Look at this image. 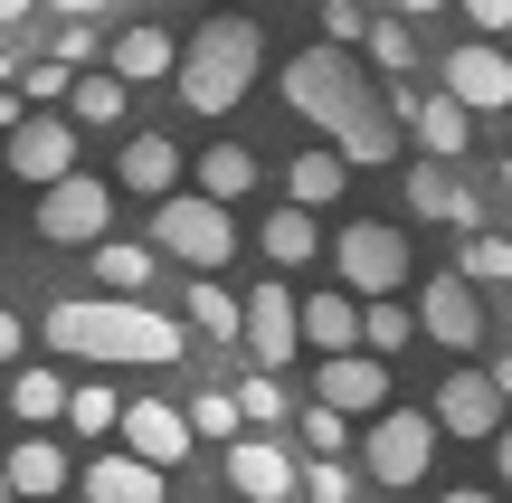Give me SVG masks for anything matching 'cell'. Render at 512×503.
Wrapping results in <instances>:
<instances>
[{"label": "cell", "instance_id": "19", "mask_svg": "<svg viewBox=\"0 0 512 503\" xmlns=\"http://www.w3.org/2000/svg\"><path fill=\"white\" fill-rule=\"evenodd\" d=\"M408 209H418V219H446V228H475V190H465L456 162H437V152L408 171Z\"/></svg>", "mask_w": 512, "mask_h": 503}, {"label": "cell", "instance_id": "16", "mask_svg": "<svg viewBox=\"0 0 512 503\" xmlns=\"http://www.w3.org/2000/svg\"><path fill=\"white\" fill-rule=\"evenodd\" d=\"M361 323H370V295L323 285V295H304V352H361Z\"/></svg>", "mask_w": 512, "mask_h": 503}, {"label": "cell", "instance_id": "6", "mask_svg": "<svg viewBox=\"0 0 512 503\" xmlns=\"http://www.w3.org/2000/svg\"><path fill=\"white\" fill-rule=\"evenodd\" d=\"M114 190H124V181H95V171L48 181V190H38V238H57V247H95V238L114 228Z\"/></svg>", "mask_w": 512, "mask_h": 503}, {"label": "cell", "instance_id": "52", "mask_svg": "<svg viewBox=\"0 0 512 503\" xmlns=\"http://www.w3.org/2000/svg\"><path fill=\"white\" fill-rule=\"evenodd\" d=\"M503 323H512V295H503Z\"/></svg>", "mask_w": 512, "mask_h": 503}, {"label": "cell", "instance_id": "34", "mask_svg": "<svg viewBox=\"0 0 512 503\" xmlns=\"http://www.w3.org/2000/svg\"><path fill=\"white\" fill-rule=\"evenodd\" d=\"M294 428H304V447H313V456H342V447H351V409H332V399H313Z\"/></svg>", "mask_w": 512, "mask_h": 503}, {"label": "cell", "instance_id": "38", "mask_svg": "<svg viewBox=\"0 0 512 503\" xmlns=\"http://www.w3.org/2000/svg\"><path fill=\"white\" fill-rule=\"evenodd\" d=\"M304 494L313 503H351V466H342V456H313V466H304Z\"/></svg>", "mask_w": 512, "mask_h": 503}, {"label": "cell", "instance_id": "48", "mask_svg": "<svg viewBox=\"0 0 512 503\" xmlns=\"http://www.w3.org/2000/svg\"><path fill=\"white\" fill-rule=\"evenodd\" d=\"M38 10V0H0V29H10V19H29Z\"/></svg>", "mask_w": 512, "mask_h": 503}, {"label": "cell", "instance_id": "3", "mask_svg": "<svg viewBox=\"0 0 512 503\" xmlns=\"http://www.w3.org/2000/svg\"><path fill=\"white\" fill-rule=\"evenodd\" d=\"M256 57H266V29L238 10H219V19H200L190 29V48H181V105L190 114H238L247 105V86H256Z\"/></svg>", "mask_w": 512, "mask_h": 503}, {"label": "cell", "instance_id": "47", "mask_svg": "<svg viewBox=\"0 0 512 503\" xmlns=\"http://www.w3.org/2000/svg\"><path fill=\"white\" fill-rule=\"evenodd\" d=\"M389 10H408V19H427V10H446V0H389Z\"/></svg>", "mask_w": 512, "mask_h": 503}, {"label": "cell", "instance_id": "25", "mask_svg": "<svg viewBox=\"0 0 512 503\" xmlns=\"http://www.w3.org/2000/svg\"><path fill=\"white\" fill-rule=\"evenodd\" d=\"M114 76H133V86H152V76H181L171 29H124V38H114Z\"/></svg>", "mask_w": 512, "mask_h": 503}, {"label": "cell", "instance_id": "28", "mask_svg": "<svg viewBox=\"0 0 512 503\" xmlns=\"http://www.w3.org/2000/svg\"><path fill=\"white\" fill-rule=\"evenodd\" d=\"M200 190L247 200V190H256V152H247V143H209V152H200Z\"/></svg>", "mask_w": 512, "mask_h": 503}, {"label": "cell", "instance_id": "44", "mask_svg": "<svg viewBox=\"0 0 512 503\" xmlns=\"http://www.w3.org/2000/svg\"><path fill=\"white\" fill-rule=\"evenodd\" d=\"M494 475H503V494H512V428L494 437Z\"/></svg>", "mask_w": 512, "mask_h": 503}, {"label": "cell", "instance_id": "15", "mask_svg": "<svg viewBox=\"0 0 512 503\" xmlns=\"http://www.w3.org/2000/svg\"><path fill=\"white\" fill-rule=\"evenodd\" d=\"M86 503H171V466H152V456H95L86 466Z\"/></svg>", "mask_w": 512, "mask_h": 503}, {"label": "cell", "instance_id": "29", "mask_svg": "<svg viewBox=\"0 0 512 503\" xmlns=\"http://www.w3.org/2000/svg\"><path fill=\"white\" fill-rule=\"evenodd\" d=\"M408 333H427L399 295H370V323H361V352H408Z\"/></svg>", "mask_w": 512, "mask_h": 503}, {"label": "cell", "instance_id": "4", "mask_svg": "<svg viewBox=\"0 0 512 503\" xmlns=\"http://www.w3.org/2000/svg\"><path fill=\"white\" fill-rule=\"evenodd\" d=\"M152 247H162L171 266H228L238 257V219H228L219 190H171V200H152Z\"/></svg>", "mask_w": 512, "mask_h": 503}, {"label": "cell", "instance_id": "39", "mask_svg": "<svg viewBox=\"0 0 512 503\" xmlns=\"http://www.w3.org/2000/svg\"><path fill=\"white\" fill-rule=\"evenodd\" d=\"M323 38H370V19H361V0H323Z\"/></svg>", "mask_w": 512, "mask_h": 503}, {"label": "cell", "instance_id": "40", "mask_svg": "<svg viewBox=\"0 0 512 503\" xmlns=\"http://www.w3.org/2000/svg\"><path fill=\"white\" fill-rule=\"evenodd\" d=\"M456 10H465V19H475V29H484V38H503V29H512V0H456Z\"/></svg>", "mask_w": 512, "mask_h": 503}, {"label": "cell", "instance_id": "31", "mask_svg": "<svg viewBox=\"0 0 512 503\" xmlns=\"http://www.w3.org/2000/svg\"><path fill=\"white\" fill-rule=\"evenodd\" d=\"M465 276H475V285H503V295H512V238H494V228H465Z\"/></svg>", "mask_w": 512, "mask_h": 503}, {"label": "cell", "instance_id": "41", "mask_svg": "<svg viewBox=\"0 0 512 503\" xmlns=\"http://www.w3.org/2000/svg\"><path fill=\"white\" fill-rule=\"evenodd\" d=\"M57 57H67V67H86V57H95V29H86V19H67V29H57Z\"/></svg>", "mask_w": 512, "mask_h": 503}, {"label": "cell", "instance_id": "7", "mask_svg": "<svg viewBox=\"0 0 512 503\" xmlns=\"http://www.w3.org/2000/svg\"><path fill=\"white\" fill-rule=\"evenodd\" d=\"M332 266H342L351 295H399L408 285V238L389 219H351L342 238H332Z\"/></svg>", "mask_w": 512, "mask_h": 503}, {"label": "cell", "instance_id": "33", "mask_svg": "<svg viewBox=\"0 0 512 503\" xmlns=\"http://www.w3.org/2000/svg\"><path fill=\"white\" fill-rule=\"evenodd\" d=\"M370 57H380L389 76H408V67H418V38H408V10H389V19H370Z\"/></svg>", "mask_w": 512, "mask_h": 503}, {"label": "cell", "instance_id": "9", "mask_svg": "<svg viewBox=\"0 0 512 503\" xmlns=\"http://www.w3.org/2000/svg\"><path fill=\"white\" fill-rule=\"evenodd\" d=\"M294 352H304V304L285 285H247V361L256 371H285Z\"/></svg>", "mask_w": 512, "mask_h": 503}, {"label": "cell", "instance_id": "23", "mask_svg": "<svg viewBox=\"0 0 512 503\" xmlns=\"http://www.w3.org/2000/svg\"><path fill=\"white\" fill-rule=\"evenodd\" d=\"M162 276V247H133V238H95V285L105 295H143Z\"/></svg>", "mask_w": 512, "mask_h": 503}, {"label": "cell", "instance_id": "51", "mask_svg": "<svg viewBox=\"0 0 512 503\" xmlns=\"http://www.w3.org/2000/svg\"><path fill=\"white\" fill-rule=\"evenodd\" d=\"M0 86H10V57H0Z\"/></svg>", "mask_w": 512, "mask_h": 503}, {"label": "cell", "instance_id": "27", "mask_svg": "<svg viewBox=\"0 0 512 503\" xmlns=\"http://www.w3.org/2000/svg\"><path fill=\"white\" fill-rule=\"evenodd\" d=\"M190 333H209V342H247V304L228 295V285H190Z\"/></svg>", "mask_w": 512, "mask_h": 503}, {"label": "cell", "instance_id": "45", "mask_svg": "<svg viewBox=\"0 0 512 503\" xmlns=\"http://www.w3.org/2000/svg\"><path fill=\"white\" fill-rule=\"evenodd\" d=\"M19 124H29V114H19V95L0 86V133H19Z\"/></svg>", "mask_w": 512, "mask_h": 503}, {"label": "cell", "instance_id": "46", "mask_svg": "<svg viewBox=\"0 0 512 503\" xmlns=\"http://www.w3.org/2000/svg\"><path fill=\"white\" fill-rule=\"evenodd\" d=\"M437 503H503V494H475V485H456V494H437Z\"/></svg>", "mask_w": 512, "mask_h": 503}, {"label": "cell", "instance_id": "24", "mask_svg": "<svg viewBox=\"0 0 512 503\" xmlns=\"http://www.w3.org/2000/svg\"><path fill=\"white\" fill-rule=\"evenodd\" d=\"M0 466H10V485H19V503H48V494H67V456H57L48 437H19V447L0 456Z\"/></svg>", "mask_w": 512, "mask_h": 503}, {"label": "cell", "instance_id": "35", "mask_svg": "<svg viewBox=\"0 0 512 503\" xmlns=\"http://www.w3.org/2000/svg\"><path fill=\"white\" fill-rule=\"evenodd\" d=\"M190 428H200V437H247L238 390H200V399H190Z\"/></svg>", "mask_w": 512, "mask_h": 503}, {"label": "cell", "instance_id": "21", "mask_svg": "<svg viewBox=\"0 0 512 503\" xmlns=\"http://www.w3.org/2000/svg\"><path fill=\"white\" fill-rule=\"evenodd\" d=\"M342 171H351V152H342V143H313V152H294V171H285V200H304V209H332V200H342Z\"/></svg>", "mask_w": 512, "mask_h": 503}, {"label": "cell", "instance_id": "36", "mask_svg": "<svg viewBox=\"0 0 512 503\" xmlns=\"http://www.w3.org/2000/svg\"><path fill=\"white\" fill-rule=\"evenodd\" d=\"M238 409H247V428H275V418H285V390H275V371H247V380H238Z\"/></svg>", "mask_w": 512, "mask_h": 503}, {"label": "cell", "instance_id": "2", "mask_svg": "<svg viewBox=\"0 0 512 503\" xmlns=\"http://www.w3.org/2000/svg\"><path fill=\"white\" fill-rule=\"evenodd\" d=\"M48 352L67 361H181V323L152 314L143 295H67L48 304Z\"/></svg>", "mask_w": 512, "mask_h": 503}, {"label": "cell", "instance_id": "8", "mask_svg": "<svg viewBox=\"0 0 512 503\" xmlns=\"http://www.w3.org/2000/svg\"><path fill=\"white\" fill-rule=\"evenodd\" d=\"M313 399H332L351 418H380L389 409V352H323L313 361Z\"/></svg>", "mask_w": 512, "mask_h": 503}, {"label": "cell", "instance_id": "10", "mask_svg": "<svg viewBox=\"0 0 512 503\" xmlns=\"http://www.w3.org/2000/svg\"><path fill=\"white\" fill-rule=\"evenodd\" d=\"M418 323H427V342H446V352H475V342H484V304H475V276H465V266L427 276V295H418Z\"/></svg>", "mask_w": 512, "mask_h": 503}, {"label": "cell", "instance_id": "32", "mask_svg": "<svg viewBox=\"0 0 512 503\" xmlns=\"http://www.w3.org/2000/svg\"><path fill=\"white\" fill-rule=\"evenodd\" d=\"M124 409H133V399H114L105 380H86V390L67 399V428H86V437H105V428H124Z\"/></svg>", "mask_w": 512, "mask_h": 503}, {"label": "cell", "instance_id": "1", "mask_svg": "<svg viewBox=\"0 0 512 503\" xmlns=\"http://www.w3.org/2000/svg\"><path fill=\"white\" fill-rule=\"evenodd\" d=\"M285 105L304 114L323 143H342L351 162H399V124H408V114H389L332 38H313L304 57H285Z\"/></svg>", "mask_w": 512, "mask_h": 503}, {"label": "cell", "instance_id": "53", "mask_svg": "<svg viewBox=\"0 0 512 503\" xmlns=\"http://www.w3.org/2000/svg\"><path fill=\"white\" fill-rule=\"evenodd\" d=\"M503 190H512V162H503Z\"/></svg>", "mask_w": 512, "mask_h": 503}, {"label": "cell", "instance_id": "37", "mask_svg": "<svg viewBox=\"0 0 512 503\" xmlns=\"http://www.w3.org/2000/svg\"><path fill=\"white\" fill-rule=\"evenodd\" d=\"M29 95H38V105H67V95H76V67H67V57H38V67H29Z\"/></svg>", "mask_w": 512, "mask_h": 503}, {"label": "cell", "instance_id": "49", "mask_svg": "<svg viewBox=\"0 0 512 503\" xmlns=\"http://www.w3.org/2000/svg\"><path fill=\"white\" fill-rule=\"evenodd\" d=\"M494 380H503V399H512V352H503V361H494Z\"/></svg>", "mask_w": 512, "mask_h": 503}, {"label": "cell", "instance_id": "22", "mask_svg": "<svg viewBox=\"0 0 512 503\" xmlns=\"http://www.w3.org/2000/svg\"><path fill=\"white\" fill-rule=\"evenodd\" d=\"M256 247H266L275 266H313V257H323V219H313L304 200H285L266 228H256Z\"/></svg>", "mask_w": 512, "mask_h": 503}, {"label": "cell", "instance_id": "18", "mask_svg": "<svg viewBox=\"0 0 512 503\" xmlns=\"http://www.w3.org/2000/svg\"><path fill=\"white\" fill-rule=\"evenodd\" d=\"M408 133H418V143L437 152V162H465V152H475V105H465L456 86H437V95H418Z\"/></svg>", "mask_w": 512, "mask_h": 503}, {"label": "cell", "instance_id": "50", "mask_svg": "<svg viewBox=\"0 0 512 503\" xmlns=\"http://www.w3.org/2000/svg\"><path fill=\"white\" fill-rule=\"evenodd\" d=\"M0 503H19V485H10V466H0Z\"/></svg>", "mask_w": 512, "mask_h": 503}, {"label": "cell", "instance_id": "17", "mask_svg": "<svg viewBox=\"0 0 512 503\" xmlns=\"http://www.w3.org/2000/svg\"><path fill=\"white\" fill-rule=\"evenodd\" d=\"M190 437H200V428H190V409H171V399H133V409H124V447L152 456V466H181Z\"/></svg>", "mask_w": 512, "mask_h": 503}, {"label": "cell", "instance_id": "14", "mask_svg": "<svg viewBox=\"0 0 512 503\" xmlns=\"http://www.w3.org/2000/svg\"><path fill=\"white\" fill-rule=\"evenodd\" d=\"M446 86H456L475 114H503L512 105V57L494 48V38H465V48L446 57Z\"/></svg>", "mask_w": 512, "mask_h": 503}, {"label": "cell", "instance_id": "30", "mask_svg": "<svg viewBox=\"0 0 512 503\" xmlns=\"http://www.w3.org/2000/svg\"><path fill=\"white\" fill-rule=\"evenodd\" d=\"M67 380H57V371H19L10 380V418H67Z\"/></svg>", "mask_w": 512, "mask_h": 503}, {"label": "cell", "instance_id": "5", "mask_svg": "<svg viewBox=\"0 0 512 503\" xmlns=\"http://www.w3.org/2000/svg\"><path fill=\"white\" fill-rule=\"evenodd\" d=\"M437 437H446V418L437 409H380L370 418V437H361V475L370 485H418L427 475V456H437Z\"/></svg>", "mask_w": 512, "mask_h": 503}, {"label": "cell", "instance_id": "11", "mask_svg": "<svg viewBox=\"0 0 512 503\" xmlns=\"http://www.w3.org/2000/svg\"><path fill=\"white\" fill-rule=\"evenodd\" d=\"M512 399H503V380L494 371H446L437 380V418H446V437H503L512 428Z\"/></svg>", "mask_w": 512, "mask_h": 503}, {"label": "cell", "instance_id": "20", "mask_svg": "<svg viewBox=\"0 0 512 503\" xmlns=\"http://www.w3.org/2000/svg\"><path fill=\"white\" fill-rule=\"evenodd\" d=\"M114 181L143 190V200H171V190H181V143H171V133H133L124 162H114Z\"/></svg>", "mask_w": 512, "mask_h": 503}, {"label": "cell", "instance_id": "13", "mask_svg": "<svg viewBox=\"0 0 512 503\" xmlns=\"http://www.w3.org/2000/svg\"><path fill=\"white\" fill-rule=\"evenodd\" d=\"M228 485H238L247 503H294L304 475H294V456L275 447V437H228Z\"/></svg>", "mask_w": 512, "mask_h": 503}, {"label": "cell", "instance_id": "42", "mask_svg": "<svg viewBox=\"0 0 512 503\" xmlns=\"http://www.w3.org/2000/svg\"><path fill=\"white\" fill-rule=\"evenodd\" d=\"M48 10H57V19H105L114 0H48Z\"/></svg>", "mask_w": 512, "mask_h": 503}, {"label": "cell", "instance_id": "12", "mask_svg": "<svg viewBox=\"0 0 512 503\" xmlns=\"http://www.w3.org/2000/svg\"><path fill=\"white\" fill-rule=\"evenodd\" d=\"M10 171H19L29 190L67 181V171H76V114H29V124L10 133Z\"/></svg>", "mask_w": 512, "mask_h": 503}, {"label": "cell", "instance_id": "26", "mask_svg": "<svg viewBox=\"0 0 512 503\" xmlns=\"http://www.w3.org/2000/svg\"><path fill=\"white\" fill-rule=\"evenodd\" d=\"M124 95H133V76H114V67H76L67 114H76V124H124Z\"/></svg>", "mask_w": 512, "mask_h": 503}, {"label": "cell", "instance_id": "43", "mask_svg": "<svg viewBox=\"0 0 512 503\" xmlns=\"http://www.w3.org/2000/svg\"><path fill=\"white\" fill-rule=\"evenodd\" d=\"M0 361L19 371V314H0Z\"/></svg>", "mask_w": 512, "mask_h": 503}]
</instances>
